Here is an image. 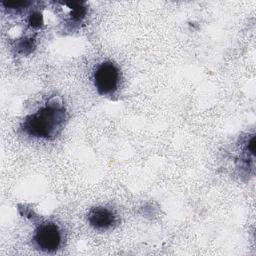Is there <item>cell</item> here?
<instances>
[{"label":"cell","mask_w":256,"mask_h":256,"mask_svg":"<svg viewBox=\"0 0 256 256\" xmlns=\"http://www.w3.org/2000/svg\"><path fill=\"white\" fill-rule=\"evenodd\" d=\"M66 118V109L62 104L49 102L28 115L21 124V130L33 138L53 140L63 130Z\"/></svg>","instance_id":"obj_1"},{"label":"cell","mask_w":256,"mask_h":256,"mask_svg":"<svg viewBox=\"0 0 256 256\" xmlns=\"http://www.w3.org/2000/svg\"><path fill=\"white\" fill-rule=\"evenodd\" d=\"M33 246L44 253H54L62 245V231L53 221H41L32 236Z\"/></svg>","instance_id":"obj_2"},{"label":"cell","mask_w":256,"mask_h":256,"mask_svg":"<svg viewBox=\"0 0 256 256\" xmlns=\"http://www.w3.org/2000/svg\"><path fill=\"white\" fill-rule=\"evenodd\" d=\"M121 81V72L118 66L112 61L100 63L94 73V86L101 96H112L119 88Z\"/></svg>","instance_id":"obj_3"},{"label":"cell","mask_w":256,"mask_h":256,"mask_svg":"<svg viewBox=\"0 0 256 256\" xmlns=\"http://www.w3.org/2000/svg\"><path fill=\"white\" fill-rule=\"evenodd\" d=\"M87 221L93 229L107 231L117 224L118 218L113 210L103 206H97L88 212Z\"/></svg>","instance_id":"obj_4"},{"label":"cell","mask_w":256,"mask_h":256,"mask_svg":"<svg viewBox=\"0 0 256 256\" xmlns=\"http://www.w3.org/2000/svg\"><path fill=\"white\" fill-rule=\"evenodd\" d=\"M28 21L33 28H39L43 24V17L39 12H34L30 15Z\"/></svg>","instance_id":"obj_5"}]
</instances>
